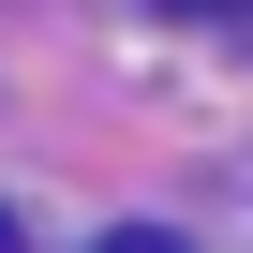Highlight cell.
<instances>
[{
    "mask_svg": "<svg viewBox=\"0 0 253 253\" xmlns=\"http://www.w3.org/2000/svg\"><path fill=\"white\" fill-rule=\"evenodd\" d=\"M104 253H179V238H164V223H119V238H104Z\"/></svg>",
    "mask_w": 253,
    "mask_h": 253,
    "instance_id": "6da1fadb",
    "label": "cell"
},
{
    "mask_svg": "<svg viewBox=\"0 0 253 253\" xmlns=\"http://www.w3.org/2000/svg\"><path fill=\"white\" fill-rule=\"evenodd\" d=\"M0 253H15V209H0Z\"/></svg>",
    "mask_w": 253,
    "mask_h": 253,
    "instance_id": "7a4b0ae2",
    "label": "cell"
}]
</instances>
